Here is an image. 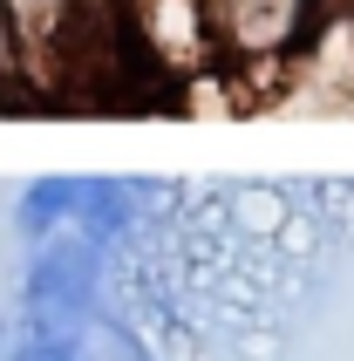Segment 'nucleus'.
I'll return each mask as SVG.
<instances>
[{"label": "nucleus", "instance_id": "obj_1", "mask_svg": "<svg viewBox=\"0 0 354 361\" xmlns=\"http://www.w3.org/2000/svg\"><path fill=\"white\" fill-rule=\"evenodd\" d=\"M96 286H102V245L89 239V232H75V239H68V232H55L48 245H35V266H28V293H20V334L89 348Z\"/></svg>", "mask_w": 354, "mask_h": 361}, {"label": "nucleus", "instance_id": "obj_2", "mask_svg": "<svg viewBox=\"0 0 354 361\" xmlns=\"http://www.w3.org/2000/svg\"><path fill=\"white\" fill-rule=\"evenodd\" d=\"M82 198H89V178H41L20 191L14 204V225L28 245H48L55 232H68V225L82 219Z\"/></svg>", "mask_w": 354, "mask_h": 361}, {"label": "nucleus", "instance_id": "obj_3", "mask_svg": "<svg viewBox=\"0 0 354 361\" xmlns=\"http://www.w3.org/2000/svg\"><path fill=\"white\" fill-rule=\"evenodd\" d=\"M293 20H300V0H218V27L245 55H273L293 35Z\"/></svg>", "mask_w": 354, "mask_h": 361}, {"label": "nucleus", "instance_id": "obj_4", "mask_svg": "<svg viewBox=\"0 0 354 361\" xmlns=\"http://www.w3.org/2000/svg\"><path fill=\"white\" fill-rule=\"evenodd\" d=\"M137 219H143V184H130V178H89V198H82L75 232H89L96 245H116V239L137 232Z\"/></svg>", "mask_w": 354, "mask_h": 361}, {"label": "nucleus", "instance_id": "obj_5", "mask_svg": "<svg viewBox=\"0 0 354 361\" xmlns=\"http://www.w3.org/2000/svg\"><path fill=\"white\" fill-rule=\"evenodd\" d=\"M0 348H7V327H0ZM0 361H7V355H0Z\"/></svg>", "mask_w": 354, "mask_h": 361}]
</instances>
